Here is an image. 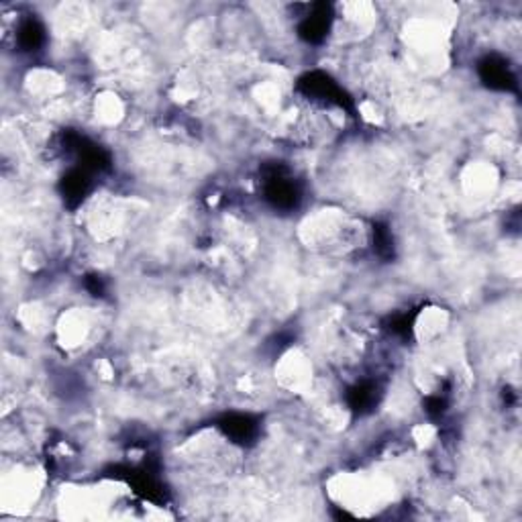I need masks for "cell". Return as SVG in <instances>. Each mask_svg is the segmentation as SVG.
Here are the masks:
<instances>
[{
	"instance_id": "1",
	"label": "cell",
	"mask_w": 522,
	"mask_h": 522,
	"mask_svg": "<svg viewBox=\"0 0 522 522\" xmlns=\"http://www.w3.org/2000/svg\"><path fill=\"white\" fill-rule=\"evenodd\" d=\"M274 373L278 384L292 394H304L312 388L314 367L311 357L306 355V351L300 347H292L282 353L276 364Z\"/></svg>"
},
{
	"instance_id": "2",
	"label": "cell",
	"mask_w": 522,
	"mask_h": 522,
	"mask_svg": "<svg viewBox=\"0 0 522 522\" xmlns=\"http://www.w3.org/2000/svg\"><path fill=\"white\" fill-rule=\"evenodd\" d=\"M92 330V321L82 308H72L68 314H64L57 322V337L65 347H78L82 345Z\"/></svg>"
},
{
	"instance_id": "3",
	"label": "cell",
	"mask_w": 522,
	"mask_h": 522,
	"mask_svg": "<svg viewBox=\"0 0 522 522\" xmlns=\"http://www.w3.org/2000/svg\"><path fill=\"white\" fill-rule=\"evenodd\" d=\"M449 327V312L441 306H429L423 308V312L416 316L415 322V337L423 345H429L441 335L445 333Z\"/></svg>"
},
{
	"instance_id": "4",
	"label": "cell",
	"mask_w": 522,
	"mask_h": 522,
	"mask_svg": "<svg viewBox=\"0 0 522 522\" xmlns=\"http://www.w3.org/2000/svg\"><path fill=\"white\" fill-rule=\"evenodd\" d=\"M463 184H466L469 194H474L475 198H482L483 194H492L496 186V175L494 170L488 166H472L469 172L463 175Z\"/></svg>"
},
{
	"instance_id": "5",
	"label": "cell",
	"mask_w": 522,
	"mask_h": 522,
	"mask_svg": "<svg viewBox=\"0 0 522 522\" xmlns=\"http://www.w3.org/2000/svg\"><path fill=\"white\" fill-rule=\"evenodd\" d=\"M94 113H97V119L105 124H113L123 116L124 107L119 100V97H115L113 92L100 94V98H97V105H94Z\"/></svg>"
}]
</instances>
